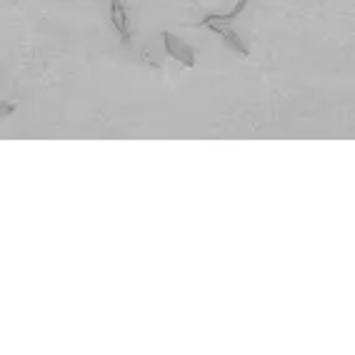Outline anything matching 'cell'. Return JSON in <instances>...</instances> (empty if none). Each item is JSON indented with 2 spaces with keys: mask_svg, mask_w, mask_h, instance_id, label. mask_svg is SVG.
<instances>
[{
  "mask_svg": "<svg viewBox=\"0 0 355 355\" xmlns=\"http://www.w3.org/2000/svg\"><path fill=\"white\" fill-rule=\"evenodd\" d=\"M163 40H165V51H168V55H171L173 60L183 63L185 68H196V58H198L196 48H191V45L183 43V40L175 38V35L168 31H163Z\"/></svg>",
  "mask_w": 355,
  "mask_h": 355,
  "instance_id": "1",
  "label": "cell"
},
{
  "mask_svg": "<svg viewBox=\"0 0 355 355\" xmlns=\"http://www.w3.org/2000/svg\"><path fill=\"white\" fill-rule=\"evenodd\" d=\"M200 26H205V28H210V31H216L218 35H223V38L228 40L230 43V48H235V51L241 53V55H248V48L243 45V40H241V35L235 31H230L228 28V23H216V20H208V18H203V23Z\"/></svg>",
  "mask_w": 355,
  "mask_h": 355,
  "instance_id": "2",
  "label": "cell"
},
{
  "mask_svg": "<svg viewBox=\"0 0 355 355\" xmlns=\"http://www.w3.org/2000/svg\"><path fill=\"white\" fill-rule=\"evenodd\" d=\"M110 15H113V26L118 28V33H121V40L123 43H130V26H128V13H125V6H123V0H113V10H110Z\"/></svg>",
  "mask_w": 355,
  "mask_h": 355,
  "instance_id": "3",
  "label": "cell"
},
{
  "mask_svg": "<svg viewBox=\"0 0 355 355\" xmlns=\"http://www.w3.org/2000/svg\"><path fill=\"white\" fill-rule=\"evenodd\" d=\"M15 108H18V103H0V118H3V115H10Z\"/></svg>",
  "mask_w": 355,
  "mask_h": 355,
  "instance_id": "4",
  "label": "cell"
}]
</instances>
